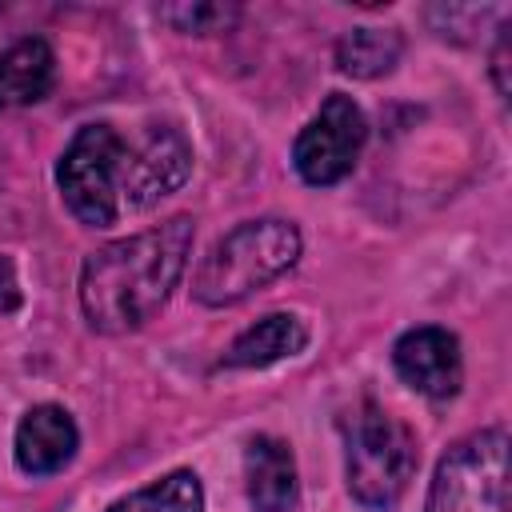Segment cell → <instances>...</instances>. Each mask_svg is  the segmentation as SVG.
Here are the masks:
<instances>
[{
    "mask_svg": "<svg viewBox=\"0 0 512 512\" xmlns=\"http://www.w3.org/2000/svg\"><path fill=\"white\" fill-rule=\"evenodd\" d=\"M192 252V220L172 216L148 232L96 248L80 268V308L96 332L148 324L180 284Z\"/></svg>",
    "mask_w": 512,
    "mask_h": 512,
    "instance_id": "1",
    "label": "cell"
},
{
    "mask_svg": "<svg viewBox=\"0 0 512 512\" xmlns=\"http://www.w3.org/2000/svg\"><path fill=\"white\" fill-rule=\"evenodd\" d=\"M296 260H300L296 224L276 220V216L248 220L212 244V252L196 268L192 292L208 308H228V304H240L244 296L260 292L276 276H284Z\"/></svg>",
    "mask_w": 512,
    "mask_h": 512,
    "instance_id": "2",
    "label": "cell"
},
{
    "mask_svg": "<svg viewBox=\"0 0 512 512\" xmlns=\"http://www.w3.org/2000/svg\"><path fill=\"white\" fill-rule=\"evenodd\" d=\"M420 452H416V436L388 416L376 404H360L348 424H344V472H348V492L372 508V512H388L396 508V500L408 492L412 476H416Z\"/></svg>",
    "mask_w": 512,
    "mask_h": 512,
    "instance_id": "3",
    "label": "cell"
},
{
    "mask_svg": "<svg viewBox=\"0 0 512 512\" xmlns=\"http://www.w3.org/2000/svg\"><path fill=\"white\" fill-rule=\"evenodd\" d=\"M124 136L112 124H84L56 164V184L68 212L88 228H108L120 216Z\"/></svg>",
    "mask_w": 512,
    "mask_h": 512,
    "instance_id": "4",
    "label": "cell"
},
{
    "mask_svg": "<svg viewBox=\"0 0 512 512\" xmlns=\"http://www.w3.org/2000/svg\"><path fill=\"white\" fill-rule=\"evenodd\" d=\"M424 512H508V432L484 428L444 452Z\"/></svg>",
    "mask_w": 512,
    "mask_h": 512,
    "instance_id": "5",
    "label": "cell"
},
{
    "mask_svg": "<svg viewBox=\"0 0 512 512\" xmlns=\"http://www.w3.org/2000/svg\"><path fill=\"white\" fill-rule=\"evenodd\" d=\"M364 140H368V120L360 104L344 92H332L320 104V112L300 128L292 164L312 188H324V184L344 180L356 168Z\"/></svg>",
    "mask_w": 512,
    "mask_h": 512,
    "instance_id": "6",
    "label": "cell"
},
{
    "mask_svg": "<svg viewBox=\"0 0 512 512\" xmlns=\"http://www.w3.org/2000/svg\"><path fill=\"white\" fill-rule=\"evenodd\" d=\"M192 172V144L176 124H148L136 140H124L120 204L152 208L172 196Z\"/></svg>",
    "mask_w": 512,
    "mask_h": 512,
    "instance_id": "7",
    "label": "cell"
},
{
    "mask_svg": "<svg viewBox=\"0 0 512 512\" xmlns=\"http://www.w3.org/2000/svg\"><path fill=\"white\" fill-rule=\"evenodd\" d=\"M392 364L400 372V380L432 400H448L460 392L464 384V356H460V340L448 328H412L396 340L392 348Z\"/></svg>",
    "mask_w": 512,
    "mask_h": 512,
    "instance_id": "8",
    "label": "cell"
},
{
    "mask_svg": "<svg viewBox=\"0 0 512 512\" xmlns=\"http://www.w3.org/2000/svg\"><path fill=\"white\" fill-rule=\"evenodd\" d=\"M80 432L60 404H36L16 428V464L28 476H52L76 456Z\"/></svg>",
    "mask_w": 512,
    "mask_h": 512,
    "instance_id": "9",
    "label": "cell"
},
{
    "mask_svg": "<svg viewBox=\"0 0 512 512\" xmlns=\"http://www.w3.org/2000/svg\"><path fill=\"white\" fill-rule=\"evenodd\" d=\"M244 480L256 512H292L300 500L292 448L276 436H252L244 448Z\"/></svg>",
    "mask_w": 512,
    "mask_h": 512,
    "instance_id": "10",
    "label": "cell"
},
{
    "mask_svg": "<svg viewBox=\"0 0 512 512\" xmlns=\"http://www.w3.org/2000/svg\"><path fill=\"white\" fill-rule=\"evenodd\" d=\"M56 84V56L44 40L28 36L0 52V112L36 104Z\"/></svg>",
    "mask_w": 512,
    "mask_h": 512,
    "instance_id": "11",
    "label": "cell"
},
{
    "mask_svg": "<svg viewBox=\"0 0 512 512\" xmlns=\"http://www.w3.org/2000/svg\"><path fill=\"white\" fill-rule=\"evenodd\" d=\"M304 344H308V328L300 324V316L272 312V316L256 320L252 328H244L232 340L224 364L228 368H268V364H276L284 356H296Z\"/></svg>",
    "mask_w": 512,
    "mask_h": 512,
    "instance_id": "12",
    "label": "cell"
},
{
    "mask_svg": "<svg viewBox=\"0 0 512 512\" xmlns=\"http://www.w3.org/2000/svg\"><path fill=\"white\" fill-rule=\"evenodd\" d=\"M400 52H404V40L396 28H352L336 44V64L356 80H376L396 68Z\"/></svg>",
    "mask_w": 512,
    "mask_h": 512,
    "instance_id": "13",
    "label": "cell"
},
{
    "mask_svg": "<svg viewBox=\"0 0 512 512\" xmlns=\"http://www.w3.org/2000/svg\"><path fill=\"white\" fill-rule=\"evenodd\" d=\"M108 512H204V492H200L196 472L180 468V472H168L164 480L116 500Z\"/></svg>",
    "mask_w": 512,
    "mask_h": 512,
    "instance_id": "14",
    "label": "cell"
},
{
    "mask_svg": "<svg viewBox=\"0 0 512 512\" xmlns=\"http://www.w3.org/2000/svg\"><path fill=\"white\" fill-rule=\"evenodd\" d=\"M160 16L168 24H176L180 32L208 36V32L232 28L236 16H240V8H232V4H168V8H160Z\"/></svg>",
    "mask_w": 512,
    "mask_h": 512,
    "instance_id": "15",
    "label": "cell"
},
{
    "mask_svg": "<svg viewBox=\"0 0 512 512\" xmlns=\"http://www.w3.org/2000/svg\"><path fill=\"white\" fill-rule=\"evenodd\" d=\"M16 308H20V280H16L12 260L0 252V316L4 312H16Z\"/></svg>",
    "mask_w": 512,
    "mask_h": 512,
    "instance_id": "16",
    "label": "cell"
},
{
    "mask_svg": "<svg viewBox=\"0 0 512 512\" xmlns=\"http://www.w3.org/2000/svg\"><path fill=\"white\" fill-rule=\"evenodd\" d=\"M492 68H496V88H500V92H508V24L500 28V44H496Z\"/></svg>",
    "mask_w": 512,
    "mask_h": 512,
    "instance_id": "17",
    "label": "cell"
}]
</instances>
